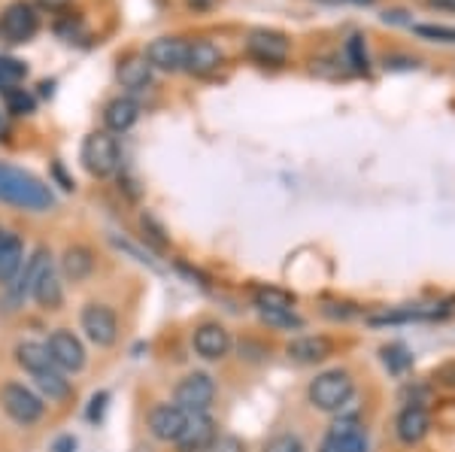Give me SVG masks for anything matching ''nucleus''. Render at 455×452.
<instances>
[{
    "label": "nucleus",
    "mask_w": 455,
    "mask_h": 452,
    "mask_svg": "<svg viewBox=\"0 0 455 452\" xmlns=\"http://www.w3.org/2000/svg\"><path fill=\"white\" fill-rule=\"evenodd\" d=\"M0 201L31 210V213H46L55 207V194L46 182L34 177L31 170H21V167L6 162H0Z\"/></svg>",
    "instance_id": "1"
},
{
    "label": "nucleus",
    "mask_w": 455,
    "mask_h": 452,
    "mask_svg": "<svg viewBox=\"0 0 455 452\" xmlns=\"http://www.w3.org/2000/svg\"><path fill=\"white\" fill-rule=\"evenodd\" d=\"M83 167L92 177L104 179V177H113L116 170L122 167V149H119V140H116L109 131H92V134L83 140Z\"/></svg>",
    "instance_id": "2"
},
{
    "label": "nucleus",
    "mask_w": 455,
    "mask_h": 452,
    "mask_svg": "<svg viewBox=\"0 0 455 452\" xmlns=\"http://www.w3.org/2000/svg\"><path fill=\"white\" fill-rule=\"evenodd\" d=\"M352 377L347 370H325V374H319L315 380L310 383V389H307V398H310V404L315 410H325V413H337L347 407V400L352 398Z\"/></svg>",
    "instance_id": "3"
},
{
    "label": "nucleus",
    "mask_w": 455,
    "mask_h": 452,
    "mask_svg": "<svg viewBox=\"0 0 455 452\" xmlns=\"http://www.w3.org/2000/svg\"><path fill=\"white\" fill-rule=\"evenodd\" d=\"M0 407H4L6 416H10L12 422H19V425H34V422H40L43 413H46L43 398L21 383L0 385Z\"/></svg>",
    "instance_id": "4"
},
{
    "label": "nucleus",
    "mask_w": 455,
    "mask_h": 452,
    "mask_svg": "<svg viewBox=\"0 0 455 452\" xmlns=\"http://www.w3.org/2000/svg\"><path fill=\"white\" fill-rule=\"evenodd\" d=\"M173 398H176L173 404H180L186 413H207L212 398H216V383H212L210 374L195 370V374L182 377L173 392Z\"/></svg>",
    "instance_id": "5"
},
{
    "label": "nucleus",
    "mask_w": 455,
    "mask_h": 452,
    "mask_svg": "<svg viewBox=\"0 0 455 452\" xmlns=\"http://www.w3.org/2000/svg\"><path fill=\"white\" fill-rule=\"evenodd\" d=\"M246 52L261 64H280L289 61L291 52V40L283 31H270V28H255L252 34L246 36Z\"/></svg>",
    "instance_id": "6"
},
{
    "label": "nucleus",
    "mask_w": 455,
    "mask_h": 452,
    "mask_svg": "<svg viewBox=\"0 0 455 452\" xmlns=\"http://www.w3.org/2000/svg\"><path fill=\"white\" fill-rule=\"evenodd\" d=\"M79 322H83L85 337L94 346H113L116 337H119V319L107 304H85Z\"/></svg>",
    "instance_id": "7"
},
{
    "label": "nucleus",
    "mask_w": 455,
    "mask_h": 452,
    "mask_svg": "<svg viewBox=\"0 0 455 452\" xmlns=\"http://www.w3.org/2000/svg\"><path fill=\"white\" fill-rule=\"evenodd\" d=\"M36 31H40V16L25 0H12L0 16V34L10 43H28Z\"/></svg>",
    "instance_id": "8"
},
{
    "label": "nucleus",
    "mask_w": 455,
    "mask_h": 452,
    "mask_svg": "<svg viewBox=\"0 0 455 452\" xmlns=\"http://www.w3.org/2000/svg\"><path fill=\"white\" fill-rule=\"evenodd\" d=\"M188 416H192V413H186L180 404H156L149 410V416H146V425H149V434L156 437V440L176 443L182 437V432H186Z\"/></svg>",
    "instance_id": "9"
},
{
    "label": "nucleus",
    "mask_w": 455,
    "mask_h": 452,
    "mask_svg": "<svg viewBox=\"0 0 455 452\" xmlns=\"http://www.w3.org/2000/svg\"><path fill=\"white\" fill-rule=\"evenodd\" d=\"M49 355H52L55 368L58 370H70V374H76V370L85 368V346L83 340L76 337L73 331L68 328H58V331L49 334Z\"/></svg>",
    "instance_id": "10"
},
{
    "label": "nucleus",
    "mask_w": 455,
    "mask_h": 452,
    "mask_svg": "<svg viewBox=\"0 0 455 452\" xmlns=\"http://www.w3.org/2000/svg\"><path fill=\"white\" fill-rule=\"evenodd\" d=\"M146 61L156 70H167V73L186 70L188 43L182 40V36H158V40H152L149 49H146Z\"/></svg>",
    "instance_id": "11"
},
{
    "label": "nucleus",
    "mask_w": 455,
    "mask_h": 452,
    "mask_svg": "<svg viewBox=\"0 0 455 452\" xmlns=\"http://www.w3.org/2000/svg\"><path fill=\"white\" fill-rule=\"evenodd\" d=\"M192 346L201 359L207 361H219L231 353V334H228L225 325L219 322H204L201 328H195L192 334Z\"/></svg>",
    "instance_id": "12"
},
{
    "label": "nucleus",
    "mask_w": 455,
    "mask_h": 452,
    "mask_svg": "<svg viewBox=\"0 0 455 452\" xmlns=\"http://www.w3.org/2000/svg\"><path fill=\"white\" fill-rule=\"evenodd\" d=\"M49 271H52V252H49L46 246H40V250H34V252H31V258H25V267H21V274H19V282L12 286V291H16L19 301L31 297L34 286H36V282H40Z\"/></svg>",
    "instance_id": "13"
},
{
    "label": "nucleus",
    "mask_w": 455,
    "mask_h": 452,
    "mask_svg": "<svg viewBox=\"0 0 455 452\" xmlns=\"http://www.w3.org/2000/svg\"><path fill=\"white\" fill-rule=\"evenodd\" d=\"M395 432H398V440L401 443H419L425 440V434L431 432V416L428 410H425L422 404H410L403 407V410L398 413V419H395Z\"/></svg>",
    "instance_id": "14"
},
{
    "label": "nucleus",
    "mask_w": 455,
    "mask_h": 452,
    "mask_svg": "<svg viewBox=\"0 0 455 452\" xmlns=\"http://www.w3.org/2000/svg\"><path fill=\"white\" fill-rule=\"evenodd\" d=\"M331 353H334V344L328 337H322V334H304V337H295L289 346H285V355L298 364L325 361Z\"/></svg>",
    "instance_id": "15"
},
{
    "label": "nucleus",
    "mask_w": 455,
    "mask_h": 452,
    "mask_svg": "<svg viewBox=\"0 0 455 452\" xmlns=\"http://www.w3.org/2000/svg\"><path fill=\"white\" fill-rule=\"evenodd\" d=\"M222 64H225V55L212 40L188 43V61H186L188 73H195V76H210V73H216Z\"/></svg>",
    "instance_id": "16"
},
{
    "label": "nucleus",
    "mask_w": 455,
    "mask_h": 452,
    "mask_svg": "<svg viewBox=\"0 0 455 452\" xmlns=\"http://www.w3.org/2000/svg\"><path fill=\"white\" fill-rule=\"evenodd\" d=\"M137 119H140V104L134 98H113L104 107V125L109 134H124L128 128H134Z\"/></svg>",
    "instance_id": "17"
},
{
    "label": "nucleus",
    "mask_w": 455,
    "mask_h": 452,
    "mask_svg": "<svg viewBox=\"0 0 455 452\" xmlns=\"http://www.w3.org/2000/svg\"><path fill=\"white\" fill-rule=\"evenodd\" d=\"M212 437H216V422H212L207 413H192L186 432H182V437L176 443H180L182 452H204Z\"/></svg>",
    "instance_id": "18"
},
{
    "label": "nucleus",
    "mask_w": 455,
    "mask_h": 452,
    "mask_svg": "<svg viewBox=\"0 0 455 452\" xmlns=\"http://www.w3.org/2000/svg\"><path fill=\"white\" fill-rule=\"evenodd\" d=\"M152 64L146 61V55H131L124 58V61H119V70H116V76H119L122 89L128 91H143L152 85Z\"/></svg>",
    "instance_id": "19"
},
{
    "label": "nucleus",
    "mask_w": 455,
    "mask_h": 452,
    "mask_svg": "<svg viewBox=\"0 0 455 452\" xmlns=\"http://www.w3.org/2000/svg\"><path fill=\"white\" fill-rule=\"evenodd\" d=\"M21 267H25V243L16 234H6L0 243V286H12Z\"/></svg>",
    "instance_id": "20"
},
{
    "label": "nucleus",
    "mask_w": 455,
    "mask_h": 452,
    "mask_svg": "<svg viewBox=\"0 0 455 452\" xmlns=\"http://www.w3.org/2000/svg\"><path fill=\"white\" fill-rule=\"evenodd\" d=\"M12 355H16V364L21 370H28V374H43V370H52L55 361L52 355H49L46 344H36V340H21V344L12 349Z\"/></svg>",
    "instance_id": "21"
},
{
    "label": "nucleus",
    "mask_w": 455,
    "mask_h": 452,
    "mask_svg": "<svg viewBox=\"0 0 455 452\" xmlns=\"http://www.w3.org/2000/svg\"><path fill=\"white\" fill-rule=\"evenodd\" d=\"M61 271L70 282H83L94 274V252L83 243H73L61 255Z\"/></svg>",
    "instance_id": "22"
},
{
    "label": "nucleus",
    "mask_w": 455,
    "mask_h": 452,
    "mask_svg": "<svg viewBox=\"0 0 455 452\" xmlns=\"http://www.w3.org/2000/svg\"><path fill=\"white\" fill-rule=\"evenodd\" d=\"M34 385L40 389V398H49L52 404H64V400L73 398V385L70 380H64V374L58 368L34 374Z\"/></svg>",
    "instance_id": "23"
},
{
    "label": "nucleus",
    "mask_w": 455,
    "mask_h": 452,
    "mask_svg": "<svg viewBox=\"0 0 455 452\" xmlns=\"http://www.w3.org/2000/svg\"><path fill=\"white\" fill-rule=\"evenodd\" d=\"M437 316H440L437 307H401V310L377 313L368 322L373 328H383V325H403V322H425V319H437Z\"/></svg>",
    "instance_id": "24"
},
{
    "label": "nucleus",
    "mask_w": 455,
    "mask_h": 452,
    "mask_svg": "<svg viewBox=\"0 0 455 452\" xmlns=\"http://www.w3.org/2000/svg\"><path fill=\"white\" fill-rule=\"evenodd\" d=\"M319 452H368V437H364L362 428L355 432H340V428H331L322 440Z\"/></svg>",
    "instance_id": "25"
},
{
    "label": "nucleus",
    "mask_w": 455,
    "mask_h": 452,
    "mask_svg": "<svg viewBox=\"0 0 455 452\" xmlns=\"http://www.w3.org/2000/svg\"><path fill=\"white\" fill-rule=\"evenodd\" d=\"M252 304L261 310H295V295L276 286H252Z\"/></svg>",
    "instance_id": "26"
},
{
    "label": "nucleus",
    "mask_w": 455,
    "mask_h": 452,
    "mask_svg": "<svg viewBox=\"0 0 455 452\" xmlns=\"http://www.w3.org/2000/svg\"><path fill=\"white\" fill-rule=\"evenodd\" d=\"M31 297L36 304H40L43 310H61V304H64V289H61V282H58V274H55V267L49 271L46 276H43L40 282L34 286L31 291Z\"/></svg>",
    "instance_id": "27"
},
{
    "label": "nucleus",
    "mask_w": 455,
    "mask_h": 452,
    "mask_svg": "<svg viewBox=\"0 0 455 452\" xmlns=\"http://www.w3.org/2000/svg\"><path fill=\"white\" fill-rule=\"evenodd\" d=\"M4 104H6V113H12V115H31L36 109V98L31 91L12 85V89H4Z\"/></svg>",
    "instance_id": "28"
},
{
    "label": "nucleus",
    "mask_w": 455,
    "mask_h": 452,
    "mask_svg": "<svg viewBox=\"0 0 455 452\" xmlns=\"http://www.w3.org/2000/svg\"><path fill=\"white\" fill-rule=\"evenodd\" d=\"M343 52H347L349 67L355 70V73H368V70H371L368 46H364V36H362V34H352L349 40H347V46H343Z\"/></svg>",
    "instance_id": "29"
},
{
    "label": "nucleus",
    "mask_w": 455,
    "mask_h": 452,
    "mask_svg": "<svg viewBox=\"0 0 455 452\" xmlns=\"http://www.w3.org/2000/svg\"><path fill=\"white\" fill-rule=\"evenodd\" d=\"M259 316L264 325L283 328V331H300V328H304V319H300L295 310H261Z\"/></svg>",
    "instance_id": "30"
},
{
    "label": "nucleus",
    "mask_w": 455,
    "mask_h": 452,
    "mask_svg": "<svg viewBox=\"0 0 455 452\" xmlns=\"http://www.w3.org/2000/svg\"><path fill=\"white\" fill-rule=\"evenodd\" d=\"M379 355H383V364H386L388 374H403V370L413 364V355H410L401 344L383 346V349H379Z\"/></svg>",
    "instance_id": "31"
},
{
    "label": "nucleus",
    "mask_w": 455,
    "mask_h": 452,
    "mask_svg": "<svg viewBox=\"0 0 455 452\" xmlns=\"http://www.w3.org/2000/svg\"><path fill=\"white\" fill-rule=\"evenodd\" d=\"M28 76V64L19 58H0V91L19 85Z\"/></svg>",
    "instance_id": "32"
},
{
    "label": "nucleus",
    "mask_w": 455,
    "mask_h": 452,
    "mask_svg": "<svg viewBox=\"0 0 455 452\" xmlns=\"http://www.w3.org/2000/svg\"><path fill=\"white\" fill-rule=\"evenodd\" d=\"M410 28H413V34L422 36V40L450 43V46H455V28H446V25H410Z\"/></svg>",
    "instance_id": "33"
},
{
    "label": "nucleus",
    "mask_w": 455,
    "mask_h": 452,
    "mask_svg": "<svg viewBox=\"0 0 455 452\" xmlns=\"http://www.w3.org/2000/svg\"><path fill=\"white\" fill-rule=\"evenodd\" d=\"M140 228H143V237H149L156 250H164V246H167V231H164V225H161L156 216L143 213L140 216Z\"/></svg>",
    "instance_id": "34"
},
{
    "label": "nucleus",
    "mask_w": 455,
    "mask_h": 452,
    "mask_svg": "<svg viewBox=\"0 0 455 452\" xmlns=\"http://www.w3.org/2000/svg\"><path fill=\"white\" fill-rule=\"evenodd\" d=\"M204 452H246V443L234 434H216L212 440L207 443Z\"/></svg>",
    "instance_id": "35"
},
{
    "label": "nucleus",
    "mask_w": 455,
    "mask_h": 452,
    "mask_svg": "<svg viewBox=\"0 0 455 452\" xmlns=\"http://www.w3.org/2000/svg\"><path fill=\"white\" fill-rule=\"evenodd\" d=\"M264 452H307V449L295 434H276L274 440H267Z\"/></svg>",
    "instance_id": "36"
},
{
    "label": "nucleus",
    "mask_w": 455,
    "mask_h": 452,
    "mask_svg": "<svg viewBox=\"0 0 455 452\" xmlns=\"http://www.w3.org/2000/svg\"><path fill=\"white\" fill-rule=\"evenodd\" d=\"M107 400H109V392H98V395H92L88 400V422H100L104 419V410H107Z\"/></svg>",
    "instance_id": "37"
},
{
    "label": "nucleus",
    "mask_w": 455,
    "mask_h": 452,
    "mask_svg": "<svg viewBox=\"0 0 455 452\" xmlns=\"http://www.w3.org/2000/svg\"><path fill=\"white\" fill-rule=\"evenodd\" d=\"M386 70H416L419 67V61L410 55H386Z\"/></svg>",
    "instance_id": "38"
},
{
    "label": "nucleus",
    "mask_w": 455,
    "mask_h": 452,
    "mask_svg": "<svg viewBox=\"0 0 455 452\" xmlns=\"http://www.w3.org/2000/svg\"><path fill=\"white\" fill-rule=\"evenodd\" d=\"M322 313H325V316H331V319H349L352 313H355V307H352V304H337V301H328L325 307H322Z\"/></svg>",
    "instance_id": "39"
},
{
    "label": "nucleus",
    "mask_w": 455,
    "mask_h": 452,
    "mask_svg": "<svg viewBox=\"0 0 455 452\" xmlns=\"http://www.w3.org/2000/svg\"><path fill=\"white\" fill-rule=\"evenodd\" d=\"M383 21H386V25H413V19H410L407 10H386Z\"/></svg>",
    "instance_id": "40"
},
{
    "label": "nucleus",
    "mask_w": 455,
    "mask_h": 452,
    "mask_svg": "<svg viewBox=\"0 0 455 452\" xmlns=\"http://www.w3.org/2000/svg\"><path fill=\"white\" fill-rule=\"evenodd\" d=\"M435 377H437L440 385H446V389H455V361L452 364H443V368H440Z\"/></svg>",
    "instance_id": "41"
},
{
    "label": "nucleus",
    "mask_w": 455,
    "mask_h": 452,
    "mask_svg": "<svg viewBox=\"0 0 455 452\" xmlns=\"http://www.w3.org/2000/svg\"><path fill=\"white\" fill-rule=\"evenodd\" d=\"M76 437L73 434H64V437H58V440L52 443V452H76Z\"/></svg>",
    "instance_id": "42"
},
{
    "label": "nucleus",
    "mask_w": 455,
    "mask_h": 452,
    "mask_svg": "<svg viewBox=\"0 0 455 452\" xmlns=\"http://www.w3.org/2000/svg\"><path fill=\"white\" fill-rule=\"evenodd\" d=\"M431 10H440V12H455V0H425Z\"/></svg>",
    "instance_id": "43"
},
{
    "label": "nucleus",
    "mask_w": 455,
    "mask_h": 452,
    "mask_svg": "<svg viewBox=\"0 0 455 452\" xmlns=\"http://www.w3.org/2000/svg\"><path fill=\"white\" fill-rule=\"evenodd\" d=\"M43 6H49V10H64V6L70 4V0H40Z\"/></svg>",
    "instance_id": "44"
},
{
    "label": "nucleus",
    "mask_w": 455,
    "mask_h": 452,
    "mask_svg": "<svg viewBox=\"0 0 455 452\" xmlns=\"http://www.w3.org/2000/svg\"><path fill=\"white\" fill-rule=\"evenodd\" d=\"M212 0H188V6H195V10H204V6H210Z\"/></svg>",
    "instance_id": "45"
},
{
    "label": "nucleus",
    "mask_w": 455,
    "mask_h": 452,
    "mask_svg": "<svg viewBox=\"0 0 455 452\" xmlns=\"http://www.w3.org/2000/svg\"><path fill=\"white\" fill-rule=\"evenodd\" d=\"M349 4H355V6H371L373 0H349Z\"/></svg>",
    "instance_id": "46"
},
{
    "label": "nucleus",
    "mask_w": 455,
    "mask_h": 452,
    "mask_svg": "<svg viewBox=\"0 0 455 452\" xmlns=\"http://www.w3.org/2000/svg\"><path fill=\"white\" fill-rule=\"evenodd\" d=\"M4 237H6V231H4V228H0V243H4Z\"/></svg>",
    "instance_id": "47"
},
{
    "label": "nucleus",
    "mask_w": 455,
    "mask_h": 452,
    "mask_svg": "<svg viewBox=\"0 0 455 452\" xmlns=\"http://www.w3.org/2000/svg\"><path fill=\"white\" fill-rule=\"evenodd\" d=\"M328 4H334V0H328Z\"/></svg>",
    "instance_id": "48"
}]
</instances>
